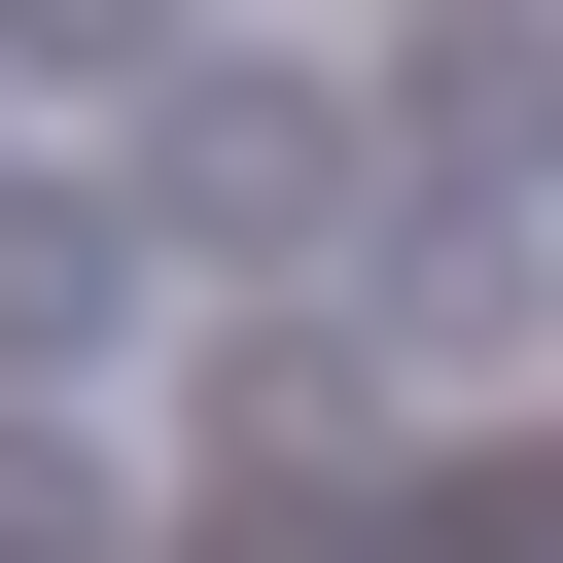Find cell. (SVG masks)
Instances as JSON below:
<instances>
[{
  "instance_id": "cell-6",
  "label": "cell",
  "mask_w": 563,
  "mask_h": 563,
  "mask_svg": "<svg viewBox=\"0 0 563 563\" xmlns=\"http://www.w3.org/2000/svg\"><path fill=\"white\" fill-rule=\"evenodd\" d=\"M422 563H563V457H493V493H457V528H422Z\"/></svg>"
},
{
  "instance_id": "cell-3",
  "label": "cell",
  "mask_w": 563,
  "mask_h": 563,
  "mask_svg": "<svg viewBox=\"0 0 563 563\" xmlns=\"http://www.w3.org/2000/svg\"><path fill=\"white\" fill-rule=\"evenodd\" d=\"M352 422H387V352H352V317H211V457H246V493H317Z\"/></svg>"
},
{
  "instance_id": "cell-4",
  "label": "cell",
  "mask_w": 563,
  "mask_h": 563,
  "mask_svg": "<svg viewBox=\"0 0 563 563\" xmlns=\"http://www.w3.org/2000/svg\"><path fill=\"white\" fill-rule=\"evenodd\" d=\"M422 141H457V176H528V141H563V35H422Z\"/></svg>"
},
{
  "instance_id": "cell-5",
  "label": "cell",
  "mask_w": 563,
  "mask_h": 563,
  "mask_svg": "<svg viewBox=\"0 0 563 563\" xmlns=\"http://www.w3.org/2000/svg\"><path fill=\"white\" fill-rule=\"evenodd\" d=\"M0 70H176V0H0Z\"/></svg>"
},
{
  "instance_id": "cell-1",
  "label": "cell",
  "mask_w": 563,
  "mask_h": 563,
  "mask_svg": "<svg viewBox=\"0 0 563 563\" xmlns=\"http://www.w3.org/2000/svg\"><path fill=\"white\" fill-rule=\"evenodd\" d=\"M282 211H352V106L317 70H176L141 106V246H282Z\"/></svg>"
},
{
  "instance_id": "cell-2",
  "label": "cell",
  "mask_w": 563,
  "mask_h": 563,
  "mask_svg": "<svg viewBox=\"0 0 563 563\" xmlns=\"http://www.w3.org/2000/svg\"><path fill=\"white\" fill-rule=\"evenodd\" d=\"M141 282H176V246H141V176H0V387H70Z\"/></svg>"
}]
</instances>
